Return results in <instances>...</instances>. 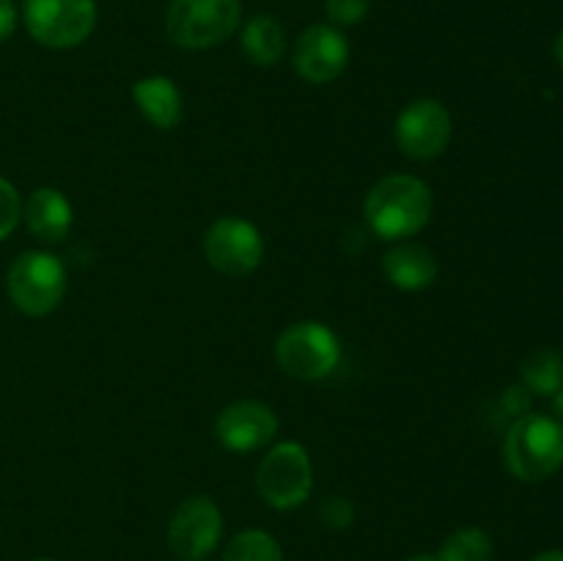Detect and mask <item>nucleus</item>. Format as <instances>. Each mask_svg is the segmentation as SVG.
Wrapping results in <instances>:
<instances>
[{
	"label": "nucleus",
	"mask_w": 563,
	"mask_h": 561,
	"mask_svg": "<svg viewBox=\"0 0 563 561\" xmlns=\"http://www.w3.org/2000/svg\"><path fill=\"white\" fill-rule=\"evenodd\" d=\"M528 405H531V394H528L526 385H511L504 394V407L511 413V416H526Z\"/></svg>",
	"instance_id": "23"
},
{
	"label": "nucleus",
	"mask_w": 563,
	"mask_h": 561,
	"mask_svg": "<svg viewBox=\"0 0 563 561\" xmlns=\"http://www.w3.org/2000/svg\"><path fill=\"white\" fill-rule=\"evenodd\" d=\"M438 561H493V539L484 528H456L440 548Z\"/></svg>",
	"instance_id": "19"
},
{
	"label": "nucleus",
	"mask_w": 563,
	"mask_h": 561,
	"mask_svg": "<svg viewBox=\"0 0 563 561\" xmlns=\"http://www.w3.org/2000/svg\"><path fill=\"white\" fill-rule=\"evenodd\" d=\"M16 28V9L11 0H0V44L14 33Z\"/></svg>",
	"instance_id": "24"
},
{
	"label": "nucleus",
	"mask_w": 563,
	"mask_h": 561,
	"mask_svg": "<svg viewBox=\"0 0 563 561\" xmlns=\"http://www.w3.org/2000/svg\"><path fill=\"white\" fill-rule=\"evenodd\" d=\"M522 385L528 394L553 396L563 385V355L555 350H537L522 363Z\"/></svg>",
	"instance_id": "17"
},
{
	"label": "nucleus",
	"mask_w": 563,
	"mask_h": 561,
	"mask_svg": "<svg viewBox=\"0 0 563 561\" xmlns=\"http://www.w3.org/2000/svg\"><path fill=\"white\" fill-rule=\"evenodd\" d=\"M38 561H53V559H38Z\"/></svg>",
	"instance_id": "29"
},
{
	"label": "nucleus",
	"mask_w": 563,
	"mask_h": 561,
	"mask_svg": "<svg viewBox=\"0 0 563 561\" xmlns=\"http://www.w3.org/2000/svg\"><path fill=\"white\" fill-rule=\"evenodd\" d=\"M407 561H438V556L421 553V556H412V559H407Z\"/></svg>",
	"instance_id": "28"
},
{
	"label": "nucleus",
	"mask_w": 563,
	"mask_h": 561,
	"mask_svg": "<svg viewBox=\"0 0 563 561\" xmlns=\"http://www.w3.org/2000/svg\"><path fill=\"white\" fill-rule=\"evenodd\" d=\"M531 561H563V550H544V553H539Z\"/></svg>",
	"instance_id": "25"
},
{
	"label": "nucleus",
	"mask_w": 563,
	"mask_h": 561,
	"mask_svg": "<svg viewBox=\"0 0 563 561\" xmlns=\"http://www.w3.org/2000/svg\"><path fill=\"white\" fill-rule=\"evenodd\" d=\"M350 64V42L335 25H311L300 33L291 53V66L302 80L324 86L344 75Z\"/></svg>",
	"instance_id": "11"
},
{
	"label": "nucleus",
	"mask_w": 563,
	"mask_h": 561,
	"mask_svg": "<svg viewBox=\"0 0 563 561\" xmlns=\"http://www.w3.org/2000/svg\"><path fill=\"white\" fill-rule=\"evenodd\" d=\"M278 435V416L269 405L258 399H240L223 407L214 421V438L225 451L247 454L264 449Z\"/></svg>",
	"instance_id": "12"
},
{
	"label": "nucleus",
	"mask_w": 563,
	"mask_h": 561,
	"mask_svg": "<svg viewBox=\"0 0 563 561\" xmlns=\"http://www.w3.org/2000/svg\"><path fill=\"white\" fill-rule=\"evenodd\" d=\"M275 363L295 380L317 383L330 377L341 363V341L328 324L302 319L289 324L275 341Z\"/></svg>",
	"instance_id": "4"
},
{
	"label": "nucleus",
	"mask_w": 563,
	"mask_h": 561,
	"mask_svg": "<svg viewBox=\"0 0 563 561\" xmlns=\"http://www.w3.org/2000/svg\"><path fill=\"white\" fill-rule=\"evenodd\" d=\"M242 50L256 66H275L286 53V31L275 16H251L242 28Z\"/></svg>",
	"instance_id": "16"
},
{
	"label": "nucleus",
	"mask_w": 563,
	"mask_h": 561,
	"mask_svg": "<svg viewBox=\"0 0 563 561\" xmlns=\"http://www.w3.org/2000/svg\"><path fill=\"white\" fill-rule=\"evenodd\" d=\"M223 537V515L220 506L207 495L185 498L174 509L168 522V548L181 561H203Z\"/></svg>",
	"instance_id": "9"
},
{
	"label": "nucleus",
	"mask_w": 563,
	"mask_h": 561,
	"mask_svg": "<svg viewBox=\"0 0 563 561\" xmlns=\"http://www.w3.org/2000/svg\"><path fill=\"white\" fill-rule=\"evenodd\" d=\"M553 407H555V413H559V421L563 424V385H561L559 394H553Z\"/></svg>",
	"instance_id": "26"
},
{
	"label": "nucleus",
	"mask_w": 563,
	"mask_h": 561,
	"mask_svg": "<svg viewBox=\"0 0 563 561\" xmlns=\"http://www.w3.org/2000/svg\"><path fill=\"white\" fill-rule=\"evenodd\" d=\"M504 462L520 482L537 484L555 476L563 465V424L542 413H526L504 438Z\"/></svg>",
	"instance_id": "2"
},
{
	"label": "nucleus",
	"mask_w": 563,
	"mask_h": 561,
	"mask_svg": "<svg viewBox=\"0 0 563 561\" xmlns=\"http://www.w3.org/2000/svg\"><path fill=\"white\" fill-rule=\"evenodd\" d=\"M5 292L22 314L47 317L66 295L64 264L47 251L20 253L5 273Z\"/></svg>",
	"instance_id": "5"
},
{
	"label": "nucleus",
	"mask_w": 563,
	"mask_h": 561,
	"mask_svg": "<svg viewBox=\"0 0 563 561\" xmlns=\"http://www.w3.org/2000/svg\"><path fill=\"white\" fill-rule=\"evenodd\" d=\"M203 256L223 275H251L264 258V237L251 220L225 215L203 234Z\"/></svg>",
	"instance_id": "8"
},
{
	"label": "nucleus",
	"mask_w": 563,
	"mask_h": 561,
	"mask_svg": "<svg viewBox=\"0 0 563 561\" xmlns=\"http://www.w3.org/2000/svg\"><path fill=\"white\" fill-rule=\"evenodd\" d=\"M553 53H555V61H559V64L563 66V31L559 33V38H555V47H553Z\"/></svg>",
	"instance_id": "27"
},
{
	"label": "nucleus",
	"mask_w": 563,
	"mask_h": 561,
	"mask_svg": "<svg viewBox=\"0 0 563 561\" xmlns=\"http://www.w3.org/2000/svg\"><path fill=\"white\" fill-rule=\"evenodd\" d=\"M22 220V201L16 187L9 179L0 176V242L5 237H11V231L16 229V223Z\"/></svg>",
	"instance_id": "20"
},
{
	"label": "nucleus",
	"mask_w": 563,
	"mask_h": 561,
	"mask_svg": "<svg viewBox=\"0 0 563 561\" xmlns=\"http://www.w3.org/2000/svg\"><path fill=\"white\" fill-rule=\"evenodd\" d=\"M223 561H284L278 539L262 528H245L225 544Z\"/></svg>",
	"instance_id": "18"
},
{
	"label": "nucleus",
	"mask_w": 563,
	"mask_h": 561,
	"mask_svg": "<svg viewBox=\"0 0 563 561\" xmlns=\"http://www.w3.org/2000/svg\"><path fill=\"white\" fill-rule=\"evenodd\" d=\"M22 218H25L27 231L38 242L55 245L69 234L75 215H71V204L64 193L55 190V187H38L22 207Z\"/></svg>",
	"instance_id": "14"
},
{
	"label": "nucleus",
	"mask_w": 563,
	"mask_h": 561,
	"mask_svg": "<svg viewBox=\"0 0 563 561\" xmlns=\"http://www.w3.org/2000/svg\"><path fill=\"white\" fill-rule=\"evenodd\" d=\"M240 22V0H170L165 31L176 47L209 50L229 42Z\"/></svg>",
	"instance_id": "3"
},
{
	"label": "nucleus",
	"mask_w": 563,
	"mask_h": 561,
	"mask_svg": "<svg viewBox=\"0 0 563 561\" xmlns=\"http://www.w3.org/2000/svg\"><path fill=\"white\" fill-rule=\"evenodd\" d=\"M25 28L38 44L53 50H69L86 42L97 28L93 0H25L22 3Z\"/></svg>",
	"instance_id": "7"
},
{
	"label": "nucleus",
	"mask_w": 563,
	"mask_h": 561,
	"mask_svg": "<svg viewBox=\"0 0 563 561\" xmlns=\"http://www.w3.org/2000/svg\"><path fill=\"white\" fill-rule=\"evenodd\" d=\"M319 520L330 531H344V528L355 522V506H352V501L341 498V495H330V498L319 504Z\"/></svg>",
	"instance_id": "21"
},
{
	"label": "nucleus",
	"mask_w": 563,
	"mask_h": 561,
	"mask_svg": "<svg viewBox=\"0 0 563 561\" xmlns=\"http://www.w3.org/2000/svg\"><path fill=\"white\" fill-rule=\"evenodd\" d=\"M368 6H372V0H324V9H328L330 22L335 28H352L363 22V16L368 14Z\"/></svg>",
	"instance_id": "22"
},
{
	"label": "nucleus",
	"mask_w": 563,
	"mask_h": 561,
	"mask_svg": "<svg viewBox=\"0 0 563 561\" xmlns=\"http://www.w3.org/2000/svg\"><path fill=\"white\" fill-rule=\"evenodd\" d=\"M366 223L379 240L401 242L429 226L434 215L432 187L410 174L383 176L363 201Z\"/></svg>",
	"instance_id": "1"
},
{
	"label": "nucleus",
	"mask_w": 563,
	"mask_h": 561,
	"mask_svg": "<svg viewBox=\"0 0 563 561\" xmlns=\"http://www.w3.org/2000/svg\"><path fill=\"white\" fill-rule=\"evenodd\" d=\"M438 258L421 242H396L383 256V273L396 289L421 292L429 289L438 278Z\"/></svg>",
	"instance_id": "13"
},
{
	"label": "nucleus",
	"mask_w": 563,
	"mask_h": 561,
	"mask_svg": "<svg viewBox=\"0 0 563 561\" xmlns=\"http://www.w3.org/2000/svg\"><path fill=\"white\" fill-rule=\"evenodd\" d=\"M256 490L264 504L291 512L311 498L313 465L308 449L297 440H280L267 451L256 471Z\"/></svg>",
	"instance_id": "6"
},
{
	"label": "nucleus",
	"mask_w": 563,
	"mask_h": 561,
	"mask_svg": "<svg viewBox=\"0 0 563 561\" xmlns=\"http://www.w3.org/2000/svg\"><path fill=\"white\" fill-rule=\"evenodd\" d=\"M454 121L438 99H416L396 119V146L410 160H434L449 148Z\"/></svg>",
	"instance_id": "10"
},
{
	"label": "nucleus",
	"mask_w": 563,
	"mask_h": 561,
	"mask_svg": "<svg viewBox=\"0 0 563 561\" xmlns=\"http://www.w3.org/2000/svg\"><path fill=\"white\" fill-rule=\"evenodd\" d=\"M132 99H135L137 110L148 124L157 130H174L181 121V91L170 77L165 75H148L132 86Z\"/></svg>",
	"instance_id": "15"
}]
</instances>
